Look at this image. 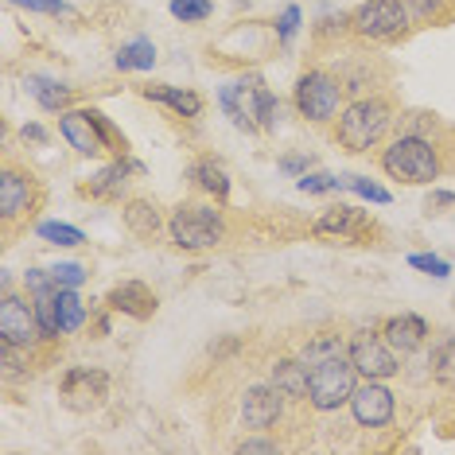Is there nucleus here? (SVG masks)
I'll return each mask as SVG.
<instances>
[{
	"mask_svg": "<svg viewBox=\"0 0 455 455\" xmlns=\"http://www.w3.org/2000/svg\"><path fill=\"white\" fill-rule=\"evenodd\" d=\"M12 4H24V8H32V12H47V16H70V20H75V8H70L67 0H12Z\"/></svg>",
	"mask_w": 455,
	"mask_h": 455,
	"instance_id": "obj_36",
	"label": "nucleus"
},
{
	"mask_svg": "<svg viewBox=\"0 0 455 455\" xmlns=\"http://www.w3.org/2000/svg\"><path fill=\"white\" fill-rule=\"evenodd\" d=\"M381 172L389 180L405 183V188H428L440 180V148L432 144V137H417V132H397L386 148H381Z\"/></svg>",
	"mask_w": 455,
	"mask_h": 455,
	"instance_id": "obj_3",
	"label": "nucleus"
},
{
	"mask_svg": "<svg viewBox=\"0 0 455 455\" xmlns=\"http://www.w3.org/2000/svg\"><path fill=\"white\" fill-rule=\"evenodd\" d=\"M121 222H125V230L132 237H140V242H152L160 230H168V219H164L160 206L152 199H129L121 206Z\"/></svg>",
	"mask_w": 455,
	"mask_h": 455,
	"instance_id": "obj_19",
	"label": "nucleus"
},
{
	"mask_svg": "<svg viewBox=\"0 0 455 455\" xmlns=\"http://www.w3.org/2000/svg\"><path fill=\"white\" fill-rule=\"evenodd\" d=\"M219 106L226 117L234 121V129L242 132H273L276 117H281V101L265 86L261 75H245L237 82H226L219 90Z\"/></svg>",
	"mask_w": 455,
	"mask_h": 455,
	"instance_id": "obj_2",
	"label": "nucleus"
},
{
	"mask_svg": "<svg viewBox=\"0 0 455 455\" xmlns=\"http://www.w3.org/2000/svg\"><path fill=\"white\" fill-rule=\"evenodd\" d=\"M51 276H55V284H63V288H82L90 273L78 261H59V265H51Z\"/></svg>",
	"mask_w": 455,
	"mask_h": 455,
	"instance_id": "obj_32",
	"label": "nucleus"
},
{
	"mask_svg": "<svg viewBox=\"0 0 455 455\" xmlns=\"http://www.w3.org/2000/svg\"><path fill=\"white\" fill-rule=\"evenodd\" d=\"M409 265H412V268H420V273H428V276H436V281L451 276V265L443 261V257H436V253H412V257H409Z\"/></svg>",
	"mask_w": 455,
	"mask_h": 455,
	"instance_id": "obj_33",
	"label": "nucleus"
},
{
	"mask_svg": "<svg viewBox=\"0 0 455 455\" xmlns=\"http://www.w3.org/2000/svg\"><path fill=\"white\" fill-rule=\"evenodd\" d=\"M234 451H268V455H273V451H281V443L265 440V436H245V440L234 443Z\"/></svg>",
	"mask_w": 455,
	"mask_h": 455,
	"instance_id": "obj_38",
	"label": "nucleus"
},
{
	"mask_svg": "<svg viewBox=\"0 0 455 455\" xmlns=\"http://www.w3.org/2000/svg\"><path fill=\"white\" fill-rule=\"evenodd\" d=\"M292 106L312 125H331L339 117V109L347 106V90L339 75H331L323 67H307L292 86Z\"/></svg>",
	"mask_w": 455,
	"mask_h": 455,
	"instance_id": "obj_7",
	"label": "nucleus"
},
{
	"mask_svg": "<svg viewBox=\"0 0 455 455\" xmlns=\"http://www.w3.org/2000/svg\"><path fill=\"white\" fill-rule=\"evenodd\" d=\"M350 32V12H327L315 24V39H331V36H343Z\"/></svg>",
	"mask_w": 455,
	"mask_h": 455,
	"instance_id": "obj_35",
	"label": "nucleus"
},
{
	"mask_svg": "<svg viewBox=\"0 0 455 455\" xmlns=\"http://www.w3.org/2000/svg\"><path fill=\"white\" fill-rule=\"evenodd\" d=\"M268 381H273L292 405L296 401H307V370L299 358H276L273 370H268Z\"/></svg>",
	"mask_w": 455,
	"mask_h": 455,
	"instance_id": "obj_23",
	"label": "nucleus"
},
{
	"mask_svg": "<svg viewBox=\"0 0 455 455\" xmlns=\"http://www.w3.org/2000/svg\"><path fill=\"white\" fill-rule=\"evenodd\" d=\"M428 370L440 389L455 393V335H440L428 350Z\"/></svg>",
	"mask_w": 455,
	"mask_h": 455,
	"instance_id": "obj_24",
	"label": "nucleus"
},
{
	"mask_svg": "<svg viewBox=\"0 0 455 455\" xmlns=\"http://www.w3.org/2000/svg\"><path fill=\"white\" fill-rule=\"evenodd\" d=\"M343 188L355 191V195H362V199H370V203H381V206L389 203V191L381 188V183L366 180V175H343Z\"/></svg>",
	"mask_w": 455,
	"mask_h": 455,
	"instance_id": "obj_31",
	"label": "nucleus"
},
{
	"mask_svg": "<svg viewBox=\"0 0 455 455\" xmlns=\"http://www.w3.org/2000/svg\"><path fill=\"white\" fill-rule=\"evenodd\" d=\"M20 137H24V144H47V140H51V132H47L44 125H36V121H32V125L20 129Z\"/></svg>",
	"mask_w": 455,
	"mask_h": 455,
	"instance_id": "obj_40",
	"label": "nucleus"
},
{
	"mask_svg": "<svg viewBox=\"0 0 455 455\" xmlns=\"http://www.w3.org/2000/svg\"><path fill=\"white\" fill-rule=\"evenodd\" d=\"M188 180H191L203 195H211L214 203H226V199H230V172H226L222 160H214V156L195 160L191 168H188Z\"/></svg>",
	"mask_w": 455,
	"mask_h": 455,
	"instance_id": "obj_21",
	"label": "nucleus"
},
{
	"mask_svg": "<svg viewBox=\"0 0 455 455\" xmlns=\"http://www.w3.org/2000/svg\"><path fill=\"white\" fill-rule=\"evenodd\" d=\"M113 63H117V70H152L156 67V44H152V39H129L125 47L117 51V59H113Z\"/></svg>",
	"mask_w": 455,
	"mask_h": 455,
	"instance_id": "obj_26",
	"label": "nucleus"
},
{
	"mask_svg": "<svg viewBox=\"0 0 455 455\" xmlns=\"http://www.w3.org/2000/svg\"><path fill=\"white\" fill-rule=\"evenodd\" d=\"M106 307H109V312H117V315H129V319H137V323H144V319L156 315L160 296L152 292L144 281H121V284L109 288Z\"/></svg>",
	"mask_w": 455,
	"mask_h": 455,
	"instance_id": "obj_18",
	"label": "nucleus"
},
{
	"mask_svg": "<svg viewBox=\"0 0 455 455\" xmlns=\"http://www.w3.org/2000/svg\"><path fill=\"white\" fill-rule=\"evenodd\" d=\"M172 16L183 24H206L214 16V0H172Z\"/></svg>",
	"mask_w": 455,
	"mask_h": 455,
	"instance_id": "obj_28",
	"label": "nucleus"
},
{
	"mask_svg": "<svg viewBox=\"0 0 455 455\" xmlns=\"http://www.w3.org/2000/svg\"><path fill=\"white\" fill-rule=\"evenodd\" d=\"M109 374L101 366H70L63 378H59V401H63L67 412H98L109 401Z\"/></svg>",
	"mask_w": 455,
	"mask_h": 455,
	"instance_id": "obj_11",
	"label": "nucleus"
},
{
	"mask_svg": "<svg viewBox=\"0 0 455 455\" xmlns=\"http://www.w3.org/2000/svg\"><path fill=\"white\" fill-rule=\"evenodd\" d=\"M296 32H299V8L296 4H288L281 16H276V44L281 47H288L296 39Z\"/></svg>",
	"mask_w": 455,
	"mask_h": 455,
	"instance_id": "obj_34",
	"label": "nucleus"
},
{
	"mask_svg": "<svg viewBox=\"0 0 455 455\" xmlns=\"http://www.w3.org/2000/svg\"><path fill=\"white\" fill-rule=\"evenodd\" d=\"M307 370V405L315 412H339L350 405V397H355L358 389V370L350 355H323V358H312L304 362Z\"/></svg>",
	"mask_w": 455,
	"mask_h": 455,
	"instance_id": "obj_6",
	"label": "nucleus"
},
{
	"mask_svg": "<svg viewBox=\"0 0 455 455\" xmlns=\"http://www.w3.org/2000/svg\"><path fill=\"white\" fill-rule=\"evenodd\" d=\"M140 94L148 101H156V106H168L175 117H188V121L203 117V109H206L203 94L199 90H191V86H144Z\"/></svg>",
	"mask_w": 455,
	"mask_h": 455,
	"instance_id": "obj_20",
	"label": "nucleus"
},
{
	"mask_svg": "<svg viewBox=\"0 0 455 455\" xmlns=\"http://www.w3.org/2000/svg\"><path fill=\"white\" fill-rule=\"evenodd\" d=\"M397 125V109L386 94H362V98H350L339 117L331 121V137L343 152L350 156H366L386 144L389 129Z\"/></svg>",
	"mask_w": 455,
	"mask_h": 455,
	"instance_id": "obj_1",
	"label": "nucleus"
},
{
	"mask_svg": "<svg viewBox=\"0 0 455 455\" xmlns=\"http://www.w3.org/2000/svg\"><path fill=\"white\" fill-rule=\"evenodd\" d=\"M222 203H195L183 199L175 211L168 214V237L175 250L183 253H206V250H219L226 242V214L219 211Z\"/></svg>",
	"mask_w": 455,
	"mask_h": 455,
	"instance_id": "obj_4",
	"label": "nucleus"
},
{
	"mask_svg": "<svg viewBox=\"0 0 455 455\" xmlns=\"http://www.w3.org/2000/svg\"><path fill=\"white\" fill-rule=\"evenodd\" d=\"M59 137H63L78 156L101 160V156H125V137L113 129V121L94 106H70L59 113Z\"/></svg>",
	"mask_w": 455,
	"mask_h": 455,
	"instance_id": "obj_5",
	"label": "nucleus"
},
{
	"mask_svg": "<svg viewBox=\"0 0 455 455\" xmlns=\"http://www.w3.org/2000/svg\"><path fill=\"white\" fill-rule=\"evenodd\" d=\"M312 234L319 242H335V245H370L378 237V226L366 211H358V206H350V203H339V206H327L312 222Z\"/></svg>",
	"mask_w": 455,
	"mask_h": 455,
	"instance_id": "obj_12",
	"label": "nucleus"
},
{
	"mask_svg": "<svg viewBox=\"0 0 455 455\" xmlns=\"http://www.w3.org/2000/svg\"><path fill=\"white\" fill-rule=\"evenodd\" d=\"M24 86H28V94L36 98V106L44 113H67L70 101H75V90H70L67 82L51 78V75H28Z\"/></svg>",
	"mask_w": 455,
	"mask_h": 455,
	"instance_id": "obj_22",
	"label": "nucleus"
},
{
	"mask_svg": "<svg viewBox=\"0 0 455 455\" xmlns=\"http://www.w3.org/2000/svg\"><path fill=\"white\" fill-rule=\"evenodd\" d=\"M129 175H144V164L129 160V156H113L106 168L90 175V183H82L78 195L98 199V203H121V195L129 188Z\"/></svg>",
	"mask_w": 455,
	"mask_h": 455,
	"instance_id": "obj_16",
	"label": "nucleus"
},
{
	"mask_svg": "<svg viewBox=\"0 0 455 455\" xmlns=\"http://www.w3.org/2000/svg\"><path fill=\"white\" fill-rule=\"evenodd\" d=\"M347 355L355 362L358 378H370V381H389L401 374V355L386 343V335L374 327H358L355 335L347 339Z\"/></svg>",
	"mask_w": 455,
	"mask_h": 455,
	"instance_id": "obj_10",
	"label": "nucleus"
},
{
	"mask_svg": "<svg viewBox=\"0 0 455 455\" xmlns=\"http://www.w3.org/2000/svg\"><path fill=\"white\" fill-rule=\"evenodd\" d=\"M412 32V16L405 0H362L350 8V36L362 44H397Z\"/></svg>",
	"mask_w": 455,
	"mask_h": 455,
	"instance_id": "obj_8",
	"label": "nucleus"
},
{
	"mask_svg": "<svg viewBox=\"0 0 455 455\" xmlns=\"http://www.w3.org/2000/svg\"><path fill=\"white\" fill-rule=\"evenodd\" d=\"M428 125H436V117H432V113H409L405 121L397 117V129L401 132H417V137H428V132H424Z\"/></svg>",
	"mask_w": 455,
	"mask_h": 455,
	"instance_id": "obj_37",
	"label": "nucleus"
},
{
	"mask_svg": "<svg viewBox=\"0 0 455 455\" xmlns=\"http://www.w3.org/2000/svg\"><path fill=\"white\" fill-rule=\"evenodd\" d=\"M55 312H59V327H63V335H75V331L86 327V299L78 296V288H55Z\"/></svg>",
	"mask_w": 455,
	"mask_h": 455,
	"instance_id": "obj_25",
	"label": "nucleus"
},
{
	"mask_svg": "<svg viewBox=\"0 0 455 455\" xmlns=\"http://www.w3.org/2000/svg\"><path fill=\"white\" fill-rule=\"evenodd\" d=\"M0 343L32 350L36 343H44V331H39L36 315V299L32 292H12V284L4 281V296H0Z\"/></svg>",
	"mask_w": 455,
	"mask_h": 455,
	"instance_id": "obj_9",
	"label": "nucleus"
},
{
	"mask_svg": "<svg viewBox=\"0 0 455 455\" xmlns=\"http://www.w3.org/2000/svg\"><path fill=\"white\" fill-rule=\"evenodd\" d=\"M350 417H355L358 428H389L393 417H397V397H393V389L386 386V381H370L362 378L355 397H350Z\"/></svg>",
	"mask_w": 455,
	"mask_h": 455,
	"instance_id": "obj_15",
	"label": "nucleus"
},
{
	"mask_svg": "<svg viewBox=\"0 0 455 455\" xmlns=\"http://www.w3.org/2000/svg\"><path fill=\"white\" fill-rule=\"evenodd\" d=\"M276 168H281L284 175H296L299 180V175H307V168H312V156H284Z\"/></svg>",
	"mask_w": 455,
	"mask_h": 455,
	"instance_id": "obj_39",
	"label": "nucleus"
},
{
	"mask_svg": "<svg viewBox=\"0 0 455 455\" xmlns=\"http://www.w3.org/2000/svg\"><path fill=\"white\" fill-rule=\"evenodd\" d=\"M39 206V180L20 164H4L0 172V222L4 230H16L20 222H28Z\"/></svg>",
	"mask_w": 455,
	"mask_h": 455,
	"instance_id": "obj_13",
	"label": "nucleus"
},
{
	"mask_svg": "<svg viewBox=\"0 0 455 455\" xmlns=\"http://www.w3.org/2000/svg\"><path fill=\"white\" fill-rule=\"evenodd\" d=\"M409 16H412V28L420 24H440L448 16V0H405Z\"/></svg>",
	"mask_w": 455,
	"mask_h": 455,
	"instance_id": "obj_29",
	"label": "nucleus"
},
{
	"mask_svg": "<svg viewBox=\"0 0 455 455\" xmlns=\"http://www.w3.org/2000/svg\"><path fill=\"white\" fill-rule=\"evenodd\" d=\"M296 188L304 195H327V191H339L343 188V175H331V172H307L296 180Z\"/></svg>",
	"mask_w": 455,
	"mask_h": 455,
	"instance_id": "obj_30",
	"label": "nucleus"
},
{
	"mask_svg": "<svg viewBox=\"0 0 455 455\" xmlns=\"http://www.w3.org/2000/svg\"><path fill=\"white\" fill-rule=\"evenodd\" d=\"M288 405H292V401H288L273 381H257V386L242 393V409L237 412H242L245 432H276V424L284 420Z\"/></svg>",
	"mask_w": 455,
	"mask_h": 455,
	"instance_id": "obj_14",
	"label": "nucleus"
},
{
	"mask_svg": "<svg viewBox=\"0 0 455 455\" xmlns=\"http://www.w3.org/2000/svg\"><path fill=\"white\" fill-rule=\"evenodd\" d=\"M451 203H455L451 191H432V199H428V206H451Z\"/></svg>",
	"mask_w": 455,
	"mask_h": 455,
	"instance_id": "obj_41",
	"label": "nucleus"
},
{
	"mask_svg": "<svg viewBox=\"0 0 455 455\" xmlns=\"http://www.w3.org/2000/svg\"><path fill=\"white\" fill-rule=\"evenodd\" d=\"M36 237L39 242H47V245H63V250H75V245L86 242V234H82L78 226H70V222H39Z\"/></svg>",
	"mask_w": 455,
	"mask_h": 455,
	"instance_id": "obj_27",
	"label": "nucleus"
},
{
	"mask_svg": "<svg viewBox=\"0 0 455 455\" xmlns=\"http://www.w3.org/2000/svg\"><path fill=\"white\" fill-rule=\"evenodd\" d=\"M381 335H386V343L397 350L401 358H409V355H417V350L428 347L432 327H428V319L417 315V312H401V315H389L386 323H381Z\"/></svg>",
	"mask_w": 455,
	"mask_h": 455,
	"instance_id": "obj_17",
	"label": "nucleus"
}]
</instances>
